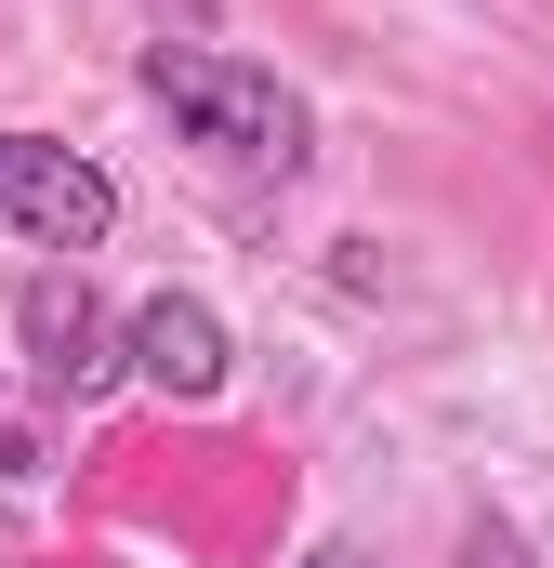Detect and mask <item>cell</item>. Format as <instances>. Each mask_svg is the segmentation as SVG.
Instances as JSON below:
<instances>
[{
	"instance_id": "cell-2",
	"label": "cell",
	"mask_w": 554,
	"mask_h": 568,
	"mask_svg": "<svg viewBox=\"0 0 554 568\" xmlns=\"http://www.w3.org/2000/svg\"><path fill=\"white\" fill-rule=\"evenodd\" d=\"M0 239H27V252H106L120 239V172L93 159V145L66 133H0Z\"/></svg>"
},
{
	"instance_id": "cell-1",
	"label": "cell",
	"mask_w": 554,
	"mask_h": 568,
	"mask_svg": "<svg viewBox=\"0 0 554 568\" xmlns=\"http://www.w3.org/2000/svg\"><path fill=\"white\" fill-rule=\"evenodd\" d=\"M133 80H145V106L198 145V159H225V172H252V185H290V172L317 159V106H304L277 67L225 53V40H145Z\"/></svg>"
},
{
	"instance_id": "cell-3",
	"label": "cell",
	"mask_w": 554,
	"mask_h": 568,
	"mask_svg": "<svg viewBox=\"0 0 554 568\" xmlns=\"http://www.w3.org/2000/svg\"><path fill=\"white\" fill-rule=\"evenodd\" d=\"M120 371H133L145 397H185V410H212V397L238 384V331H225L198 291H145L133 317H120Z\"/></svg>"
},
{
	"instance_id": "cell-5",
	"label": "cell",
	"mask_w": 554,
	"mask_h": 568,
	"mask_svg": "<svg viewBox=\"0 0 554 568\" xmlns=\"http://www.w3.org/2000/svg\"><path fill=\"white\" fill-rule=\"evenodd\" d=\"M462 568H529V542H515L502 516H475V529H462Z\"/></svg>"
},
{
	"instance_id": "cell-4",
	"label": "cell",
	"mask_w": 554,
	"mask_h": 568,
	"mask_svg": "<svg viewBox=\"0 0 554 568\" xmlns=\"http://www.w3.org/2000/svg\"><path fill=\"white\" fill-rule=\"evenodd\" d=\"M27 344H40V384L80 410V397H106V384H133L120 371V317L80 291V265H53V278H27Z\"/></svg>"
},
{
	"instance_id": "cell-7",
	"label": "cell",
	"mask_w": 554,
	"mask_h": 568,
	"mask_svg": "<svg viewBox=\"0 0 554 568\" xmlns=\"http://www.w3.org/2000/svg\"><path fill=\"white\" fill-rule=\"evenodd\" d=\"M304 568H383L370 542H304Z\"/></svg>"
},
{
	"instance_id": "cell-6",
	"label": "cell",
	"mask_w": 554,
	"mask_h": 568,
	"mask_svg": "<svg viewBox=\"0 0 554 568\" xmlns=\"http://www.w3.org/2000/svg\"><path fill=\"white\" fill-rule=\"evenodd\" d=\"M0 476H40V449H27V424L0 410Z\"/></svg>"
}]
</instances>
